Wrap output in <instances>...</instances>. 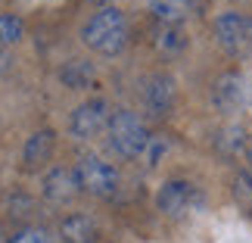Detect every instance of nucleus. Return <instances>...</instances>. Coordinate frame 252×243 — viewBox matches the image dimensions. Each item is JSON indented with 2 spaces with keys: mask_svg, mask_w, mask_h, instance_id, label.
<instances>
[{
  "mask_svg": "<svg viewBox=\"0 0 252 243\" xmlns=\"http://www.w3.org/2000/svg\"><path fill=\"white\" fill-rule=\"evenodd\" d=\"M81 41L100 56H119L128 44V19L115 6L96 9L81 28Z\"/></svg>",
  "mask_w": 252,
  "mask_h": 243,
  "instance_id": "f257e3e1",
  "label": "nucleus"
},
{
  "mask_svg": "<svg viewBox=\"0 0 252 243\" xmlns=\"http://www.w3.org/2000/svg\"><path fill=\"white\" fill-rule=\"evenodd\" d=\"M106 134H109V147L125 159H143L147 150H150V143H153V134L147 128V122L131 109L115 112Z\"/></svg>",
  "mask_w": 252,
  "mask_h": 243,
  "instance_id": "f03ea898",
  "label": "nucleus"
},
{
  "mask_svg": "<svg viewBox=\"0 0 252 243\" xmlns=\"http://www.w3.org/2000/svg\"><path fill=\"white\" fill-rule=\"evenodd\" d=\"M215 44L227 56H249L252 53V16L246 13H221L212 22Z\"/></svg>",
  "mask_w": 252,
  "mask_h": 243,
  "instance_id": "7ed1b4c3",
  "label": "nucleus"
},
{
  "mask_svg": "<svg viewBox=\"0 0 252 243\" xmlns=\"http://www.w3.org/2000/svg\"><path fill=\"white\" fill-rule=\"evenodd\" d=\"M75 174H78L81 190L91 193V197L109 200L119 190V169L112 162H106L103 156H81L75 162Z\"/></svg>",
  "mask_w": 252,
  "mask_h": 243,
  "instance_id": "20e7f679",
  "label": "nucleus"
},
{
  "mask_svg": "<svg viewBox=\"0 0 252 243\" xmlns=\"http://www.w3.org/2000/svg\"><path fill=\"white\" fill-rule=\"evenodd\" d=\"M156 206L159 212H165L168 218H184L190 212H196L202 206V193L193 181L187 178H171L159 187L156 193Z\"/></svg>",
  "mask_w": 252,
  "mask_h": 243,
  "instance_id": "39448f33",
  "label": "nucleus"
},
{
  "mask_svg": "<svg viewBox=\"0 0 252 243\" xmlns=\"http://www.w3.org/2000/svg\"><path fill=\"white\" fill-rule=\"evenodd\" d=\"M112 115H115V112H112L109 100H103V97H91L87 103H81L78 109L72 112L69 128H72L75 138H81V140H94L96 134L109 131Z\"/></svg>",
  "mask_w": 252,
  "mask_h": 243,
  "instance_id": "423d86ee",
  "label": "nucleus"
},
{
  "mask_svg": "<svg viewBox=\"0 0 252 243\" xmlns=\"http://www.w3.org/2000/svg\"><path fill=\"white\" fill-rule=\"evenodd\" d=\"M249 100V81L240 72H224L212 84V103L218 112H237Z\"/></svg>",
  "mask_w": 252,
  "mask_h": 243,
  "instance_id": "0eeeda50",
  "label": "nucleus"
},
{
  "mask_svg": "<svg viewBox=\"0 0 252 243\" xmlns=\"http://www.w3.org/2000/svg\"><path fill=\"white\" fill-rule=\"evenodd\" d=\"M143 106L153 119H165L174 106V81L168 75H150L147 84H143Z\"/></svg>",
  "mask_w": 252,
  "mask_h": 243,
  "instance_id": "6e6552de",
  "label": "nucleus"
},
{
  "mask_svg": "<svg viewBox=\"0 0 252 243\" xmlns=\"http://www.w3.org/2000/svg\"><path fill=\"white\" fill-rule=\"evenodd\" d=\"M44 197L50 203H69L75 193L81 190L78 184V174H75V169H63V165H56V169H50L44 174Z\"/></svg>",
  "mask_w": 252,
  "mask_h": 243,
  "instance_id": "1a4fd4ad",
  "label": "nucleus"
},
{
  "mask_svg": "<svg viewBox=\"0 0 252 243\" xmlns=\"http://www.w3.org/2000/svg\"><path fill=\"white\" fill-rule=\"evenodd\" d=\"M60 237L63 243H96V221L84 212L65 215L60 221Z\"/></svg>",
  "mask_w": 252,
  "mask_h": 243,
  "instance_id": "9d476101",
  "label": "nucleus"
},
{
  "mask_svg": "<svg viewBox=\"0 0 252 243\" xmlns=\"http://www.w3.org/2000/svg\"><path fill=\"white\" fill-rule=\"evenodd\" d=\"M53 147H56V134L50 128H41V131H34L32 138L25 140V150H22V159L28 169H37V165H44V162H50L53 156Z\"/></svg>",
  "mask_w": 252,
  "mask_h": 243,
  "instance_id": "9b49d317",
  "label": "nucleus"
},
{
  "mask_svg": "<svg viewBox=\"0 0 252 243\" xmlns=\"http://www.w3.org/2000/svg\"><path fill=\"white\" fill-rule=\"evenodd\" d=\"M150 13L162 25H181L196 13V0H150Z\"/></svg>",
  "mask_w": 252,
  "mask_h": 243,
  "instance_id": "f8f14e48",
  "label": "nucleus"
},
{
  "mask_svg": "<svg viewBox=\"0 0 252 243\" xmlns=\"http://www.w3.org/2000/svg\"><path fill=\"white\" fill-rule=\"evenodd\" d=\"M153 44H156L159 53L174 56V53H181L184 47H187V35H184L181 25H162L159 22L156 32H153Z\"/></svg>",
  "mask_w": 252,
  "mask_h": 243,
  "instance_id": "ddd939ff",
  "label": "nucleus"
},
{
  "mask_svg": "<svg viewBox=\"0 0 252 243\" xmlns=\"http://www.w3.org/2000/svg\"><path fill=\"white\" fill-rule=\"evenodd\" d=\"M60 78L69 87H75V91H81V87H87L94 81V69H91V63H84V60H72V63L63 66Z\"/></svg>",
  "mask_w": 252,
  "mask_h": 243,
  "instance_id": "4468645a",
  "label": "nucleus"
},
{
  "mask_svg": "<svg viewBox=\"0 0 252 243\" xmlns=\"http://www.w3.org/2000/svg\"><path fill=\"white\" fill-rule=\"evenodd\" d=\"M25 32V22L13 13H0V47H13Z\"/></svg>",
  "mask_w": 252,
  "mask_h": 243,
  "instance_id": "2eb2a0df",
  "label": "nucleus"
},
{
  "mask_svg": "<svg viewBox=\"0 0 252 243\" xmlns=\"http://www.w3.org/2000/svg\"><path fill=\"white\" fill-rule=\"evenodd\" d=\"M234 200L243 212H252V172H240L234 178Z\"/></svg>",
  "mask_w": 252,
  "mask_h": 243,
  "instance_id": "dca6fc26",
  "label": "nucleus"
},
{
  "mask_svg": "<svg viewBox=\"0 0 252 243\" xmlns=\"http://www.w3.org/2000/svg\"><path fill=\"white\" fill-rule=\"evenodd\" d=\"M243 140H246V134L243 128H237V125H230V128L221 131V138H215V143L224 153H237V150H243Z\"/></svg>",
  "mask_w": 252,
  "mask_h": 243,
  "instance_id": "f3484780",
  "label": "nucleus"
},
{
  "mask_svg": "<svg viewBox=\"0 0 252 243\" xmlns=\"http://www.w3.org/2000/svg\"><path fill=\"white\" fill-rule=\"evenodd\" d=\"M9 243H56V240L47 234L44 228H22L9 237Z\"/></svg>",
  "mask_w": 252,
  "mask_h": 243,
  "instance_id": "a211bd4d",
  "label": "nucleus"
},
{
  "mask_svg": "<svg viewBox=\"0 0 252 243\" xmlns=\"http://www.w3.org/2000/svg\"><path fill=\"white\" fill-rule=\"evenodd\" d=\"M249 172H252V150H249Z\"/></svg>",
  "mask_w": 252,
  "mask_h": 243,
  "instance_id": "6ab92c4d",
  "label": "nucleus"
}]
</instances>
